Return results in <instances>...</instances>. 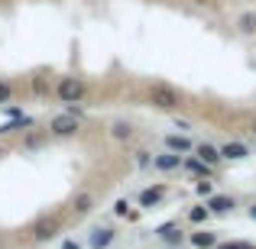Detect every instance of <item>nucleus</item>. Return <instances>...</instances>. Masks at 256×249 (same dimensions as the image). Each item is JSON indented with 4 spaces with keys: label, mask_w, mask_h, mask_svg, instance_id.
Instances as JSON below:
<instances>
[{
    "label": "nucleus",
    "mask_w": 256,
    "mask_h": 249,
    "mask_svg": "<svg viewBox=\"0 0 256 249\" xmlns=\"http://www.w3.org/2000/svg\"><path fill=\"white\" fill-rule=\"evenodd\" d=\"M114 214H117V217H126V214H130V204H126V198H120L117 204H114Z\"/></svg>",
    "instance_id": "nucleus-23"
},
{
    "label": "nucleus",
    "mask_w": 256,
    "mask_h": 249,
    "mask_svg": "<svg viewBox=\"0 0 256 249\" xmlns=\"http://www.w3.org/2000/svg\"><path fill=\"white\" fill-rule=\"evenodd\" d=\"M218 149H220V159H224V162H244V159L250 156V146L240 143V139H230V143L218 146Z\"/></svg>",
    "instance_id": "nucleus-10"
},
{
    "label": "nucleus",
    "mask_w": 256,
    "mask_h": 249,
    "mask_svg": "<svg viewBox=\"0 0 256 249\" xmlns=\"http://www.w3.org/2000/svg\"><path fill=\"white\" fill-rule=\"evenodd\" d=\"M84 97H88V84H84V78H78V75H62V78L56 81V100H58V104H65V107H78Z\"/></svg>",
    "instance_id": "nucleus-2"
},
{
    "label": "nucleus",
    "mask_w": 256,
    "mask_h": 249,
    "mask_svg": "<svg viewBox=\"0 0 256 249\" xmlns=\"http://www.w3.org/2000/svg\"><path fill=\"white\" fill-rule=\"evenodd\" d=\"M114 240H117V230H114V227H94L91 237H88V246L91 249H110Z\"/></svg>",
    "instance_id": "nucleus-9"
},
{
    "label": "nucleus",
    "mask_w": 256,
    "mask_h": 249,
    "mask_svg": "<svg viewBox=\"0 0 256 249\" xmlns=\"http://www.w3.org/2000/svg\"><path fill=\"white\" fill-rule=\"evenodd\" d=\"M166 194H169V188H166V185L143 188V191H140V207H143V211H152V207H159L166 201Z\"/></svg>",
    "instance_id": "nucleus-5"
},
{
    "label": "nucleus",
    "mask_w": 256,
    "mask_h": 249,
    "mask_svg": "<svg viewBox=\"0 0 256 249\" xmlns=\"http://www.w3.org/2000/svg\"><path fill=\"white\" fill-rule=\"evenodd\" d=\"M162 249H182V246H162Z\"/></svg>",
    "instance_id": "nucleus-28"
},
{
    "label": "nucleus",
    "mask_w": 256,
    "mask_h": 249,
    "mask_svg": "<svg viewBox=\"0 0 256 249\" xmlns=\"http://www.w3.org/2000/svg\"><path fill=\"white\" fill-rule=\"evenodd\" d=\"M204 207L211 211V217H224V214H234L237 201H234L230 194H211V198L204 201Z\"/></svg>",
    "instance_id": "nucleus-6"
},
{
    "label": "nucleus",
    "mask_w": 256,
    "mask_h": 249,
    "mask_svg": "<svg viewBox=\"0 0 256 249\" xmlns=\"http://www.w3.org/2000/svg\"><path fill=\"white\" fill-rule=\"evenodd\" d=\"M237 32H244V36H256V10H244L237 16Z\"/></svg>",
    "instance_id": "nucleus-16"
},
{
    "label": "nucleus",
    "mask_w": 256,
    "mask_h": 249,
    "mask_svg": "<svg viewBox=\"0 0 256 249\" xmlns=\"http://www.w3.org/2000/svg\"><path fill=\"white\" fill-rule=\"evenodd\" d=\"M46 139H49V133H36V130H30V133H26V139H23V146H26V149H39Z\"/></svg>",
    "instance_id": "nucleus-19"
},
{
    "label": "nucleus",
    "mask_w": 256,
    "mask_h": 249,
    "mask_svg": "<svg viewBox=\"0 0 256 249\" xmlns=\"http://www.w3.org/2000/svg\"><path fill=\"white\" fill-rule=\"evenodd\" d=\"M110 139H117V143L133 139V123H126V120H114V123H110Z\"/></svg>",
    "instance_id": "nucleus-17"
},
{
    "label": "nucleus",
    "mask_w": 256,
    "mask_h": 249,
    "mask_svg": "<svg viewBox=\"0 0 256 249\" xmlns=\"http://www.w3.org/2000/svg\"><path fill=\"white\" fill-rule=\"evenodd\" d=\"M194 194L208 201V198L214 194V181H211V178H198V181H194Z\"/></svg>",
    "instance_id": "nucleus-20"
},
{
    "label": "nucleus",
    "mask_w": 256,
    "mask_h": 249,
    "mask_svg": "<svg viewBox=\"0 0 256 249\" xmlns=\"http://www.w3.org/2000/svg\"><path fill=\"white\" fill-rule=\"evenodd\" d=\"M250 220H256V204H250Z\"/></svg>",
    "instance_id": "nucleus-26"
},
{
    "label": "nucleus",
    "mask_w": 256,
    "mask_h": 249,
    "mask_svg": "<svg viewBox=\"0 0 256 249\" xmlns=\"http://www.w3.org/2000/svg\"><path fill=\"white\" fill-rule=\"evenodd\" d=\"M146 100H150V107H156V110H162V113H175L182 107V91L172 87V84H166V81H156L146 91Z\"/></svg>",
    "instance_id": "nucleus-1"
},
{
    "label": "nucleus",
    "mask_w": 256,
    "mask_h": 249,
    "mask_svg": "<svg viewBox=\"0 0 256 249\" xmlns=\"http://www.w3.org/2000/svg\"><path fill=\"white\" fill-rule=\"evenodd\" d=\"M250 133H253V136H256V117H253V123H250Z\"/></svg>",
    "instance_id": "nucleus-27"
},
{
    "label": "nucleus",
    "mask_w": 256,
    "mask_h": 249,
    "mask_svg": "<svg viewBox=\"0 0 256 249\" xmlns=\"http://www.w3.org/2000/svg\"><path fill=\"white\" fill-rule=\"evenodd\" d=\"M152 237H156L162 246H182L185 230H182L178 224H162V227H156V233H152Z\"/></svg>",
    "instance_id": "nucleus-7"
},
{
    "label": "nucleus",
    "mask_w": 256,
    "mask_h": 249,
    "mask_svg": "<svg viewBox=\"0 0 256 249\" xmlns=\"http://www.w3.org/2000/svg\"><path fill=\"white\" fill-rule=\"evenodd\" d=\"M94 204H98V198H94L91 191L75 194V214H78V217H88V214L94 211Z\"/></svg>",
    "instance_id": "nucleus-15"
},
{
    "label": "nucleus",
    "mask_w": 256,
    "mask_h": 249,
    "mask_svg": "<svg viewBox=\"0 0 256 249\" xmlns=\"http://www.w3.org/2000/svg\"><path fill=\"white\" fill-rule=\"evenodd\" d=\"M82 130V110L78 107H65L62 113H56V117L49 120V136H56V139H68V136H75V133Z\"/></svg>",
    "instance_id": "nucleus-3"
},
{
    "label": "nucleus",
    "mask_w": 256,
    "mask_h": 249,
    "mask_svg": "<svg viewBox=\"0 0 256 249\" xmlns=\"http://www.w3.org/2000/svg\"><path fill=\"white\" fill-rule=\"evenodd\" d=\"M194 159H201V162H204L208 168H218L220 162H224V159H220V149L214 143H194Z\"/></svg>",
    "instance_id": "nucleus-8"
},
{
    "label": "nucleus",
    "mask_w": 256,
    "mask_h": 249,
    "mask_svg": "<svg viewBox=\"0 0 256 249\" xmlns=\"http://www.w3.org/2000/svg\"><path fill=\"white\" fill-rule=\"evenodd\" d=\"M152 168H156V172H166V175L178 172V168H182V156H175V152L166 149V152H159V156H152Z\"/></svg>",
    "instance_id": "nucleus-12"
},
{
    "label": "nucleus",
    "mask_w": 256,
    "mask_h": 249,
    "mask_svg": "<svg viewBox=\"0 0 256 249\" xmlns=\"http://www.w3.org/2000/svg\"><path fill=\"white\" fill-rule=\"evenodd\" d=\"M136 165L140 168H152V152L150 149H140L136 152Z\"/></svg>",
    "instance_id": "nucleus-22"
},
{
    "label": "nucleus",
    "mask_w": 256,
    "mask_h": 249,
    "mask_svg": "<svg viewBox=\"0 0 256 249\" xmlns=\"http://www.w3.org/2000/svg\"><path fill=\"white\" fill-rule=\"evenodd\" d=\"M13 100V84L10 81H0V107H6Z\"/></svg>",
    "instance_id": "nucleus-21"
},
{
    "label": "nucleus",
    "mask_w": 256,
    "mask_h": 249,
    "mask_svg": "<svg viewBox=\"0 0 256 249\" xmlns=\"http://www.w3.org/2000/svg\"><path fill=\"white\" fill-rule=\"evenodd\" d=\"M166 149L175 152V156H192L194 143L185 136V133H169V136H166Z\"/></svg>",
    "instance_id": "nucleus-11"
},
{
    "label": "nucleus",
    "mask_w": 256,
    "mask_h": 249,
    "mask_svg": "<svg viewBox=\"0 0 256 249\" xmlns=\"http://www.w3.org/2000/svg\"><path fill=\"white\" fill-rule=\"evenodd\" d=\"M188 240H192L194 249H214L220 243V237L214 230H194V233H188Z\"/></svg>",
    "instance_id": "nucleus-13"
},
{
    "label": "nucleus",
    "mask_w": 256,
    "mask_h": 249,
    "mask_svg": "<svg viewBox=\"0 0 256 249\" xmlns=\"http://www.w3.org/2000/svg\"><path fill=\"white\" fill-rule=\"evenodd\" d=\"M175 130H178V133H188V130H192V123H188V120H178V117H175Z\"/></svg>",
    "instance_id": "nucleus-24"
},
{
    "label": "nucleus",
    "mask_w": 256,
    "mask_h": 249,
    "mask_svg": "<svg viewBox=\"0 0 256 249\" xmlns=\"http://www.w3.org/2000/svg\"><path fill=\"white\" fill-rule=\"evenodd\" d=\"M182 168H185L188 175H194V178H208V175H211V168L194 156H182Z\"/></svg>",
    "instance_id": "nucleus-14"
},
{
    "label": "nucleus",
    "mask_w": 256,
    "mask_h": 249,
    "mask_svg": "<svg viewBox=\"0 0 256 249\" xmlns=\"http://www.w3.org/2000/svg\"><path fill=\"white\" fill-rule=\"evenodd\" d=\"M188 220H192V224H208V220H211V211H208V207L204 204H194L192 207V211H188Z\"/></svg>",
    "instance_id": "nucleus-18"
},
{
    "label": "nucleus",
    "mask_w": 256,
    "mask_h": 249,
    "mask_svg": "<svg viewBox=\"0 0 256 249\" xmlns=\"http://www.w3.org/2000/svg\"><path fill=\"white\" fill-rule=\"evenodd\" d=\"M62 249H82V243H75V240H65Z\"/></svg>",
    "instance_id": "nucleus-25"
},
{
    "label": "nucleus",
    "mask_w": 256,
    "mask_h": 249,
    "mask_svg": "<svg viewBox=\"0 0 256 249\" xmlns=\"http://www.w3.org/2000/svg\"><path fill=\"white\" fill-rule=\"evenodd\" d=\"M58 230H62V220L58 217H42L36 227H32V240H36V243H52Z\"/></svg>",
    "instance_id": "nucleus-4"
}]
</instances>
